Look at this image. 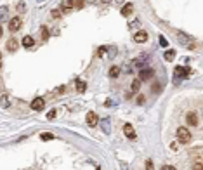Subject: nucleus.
<instances>
[{"label":"nucleus","instance_id":"1","mask_svg":"<svg viewBox=\"0 0 203 170\" xmlns=\"http://www.w3.org/2000/svg\"><path fill=\"white\" fill-rule=\"evenodd\" d=\"M189 75H191V69L187 68V66H177V68L174 69V82L179 83V80L186 78V76H189Z\"/></svg>","mask_w":203,"mask_h":170},{"label":"nucleus","instance_id":"2","mask_svg":"<svg viewBox=\"0 0 203 170\" xmlns=\"http://www.w3.org/2000/svg\"><path fill=\"white\" fill-rule=\"evenodd\" d=\"M177 137H179V141H181L182 144H187L191 141V134H189V130H187L186 127H179L177 128Z\"/></svg>","mask_w":203,"mask_h":170},{"label":"nucleus","instance_id":"3","mask_svg":"<svg viewBox=\"0 0 203 170\" xmlns=\"http://www.w3.org/2000/svg\"><path fill=\"white\" fill-rule=\"evenodd\" d=\"M123 132H125V135H127L130 141H135V139H137V134H135V130H134V127L130 123H125V125H123Z\"/></svg>","mask_w":203,"mask_h":170},{"label":"nucleus","instance_id":"4","mask_svg":"<svg viewBox=\"0 0 203 170\" xmlns=\"http://www.w3.org/2000/svg\"><path fill=\"white\" fill-rule=\"evenodd\" d=\"M155 75V69H151V68H142L139 71V80L142 82V80H149L151 76Z\"/></svg>","mask_w":203,"mask_h":170},{"label":"nucleus","instance_id":"5","mask_svg":"<svg viewBox=\"0 0 203 170\" xmlns=\"http://www.w3.org/2000/svg\"><path fill=\"white\" fill-rule=\"evenodd\" d=\"M45 106V101H43L42 97H35L31 101V109L33 111H42V108Z\"/></svg>","mask_w":203,"mask_h":170},{"label":"nucleus","instance_id":"6","mask_svg":"<svg viewBox=\"0 0 203 170\" xmlns=\"http://www.w3.org/2000/svg\"><path fill=\"white\" fill-rule=\"evenodd\" d=\"M9 30H11V31L21 30V17H12L11 21H9Z\"/></svg>","mask_w":203,"mask_h":170},{"label":"nucleus","instance_id":"7","mask_svg":"<svg viewBox=\"0 0 203 170\" xmlns=\"http://www.w3.org/2000/svg\"><path fill=\"white\" fill-rule=\"evenodd\" d=\"M75 7V0H63L61 2V12H70Z\"/></svg>","mask_w":203,"mask_h":170},{"label":"nucleus","instance_id":"8","mask_svg":"<svg viewBox=\"0 0 203 170\" xmlns=\"http://www.w3.org/2000/svg\"><path fill=\"white\" fill-rule=\"evenodd\" d=\"M85 120H87V125H89V127H96V125H97V115L94 111H89V113H87Z\"/></svg>","mask_w":203,"mask_h":170},{"label":"nucleus","instance_id":"9","mask_svg":"<svg viewBox=\"0 0 203 170\" xmlns=\"http://www.w3.org/2000/svg\"><path fill=\"white\" fill-rule=\"evenodd\" d=\"M186 122H187V125H193V127H196L198 125V115L194 111H191V113H187V116H186Z\"/></svg>","mask_w":203,"mask_h":170},{"label":"nucleus","instance_id":"10","mask_svg":"<svg viewBox=\"0 0 203 170\" xmlns=\"http://www.w3.org/2000/svg\"><path fill=\"white\" fill-rule=\"evenodd\" d=\"M9 106H11V97L7 96V94H0V108L7 109Z\"/></svg>","mask_w":203,"mask_h":170},{"label":"nucleus","instance_id":"11","mask_svg":"<svg viewBox=\"0 0 203 170\" xmlns=\"http://www.w3.org/2000/svg\"><path fill=\"white\" fill-rule=\"evenodd\" d=\"M134 40H135V42H139V43L146 42V40H148V33L141 30V31H137L135 35H134Z\"/></svg>","mask_w":203,"mask_h":170},{"label":"nucleus","instance_id":"12","mask_svg":"<svg viewBox=\"0 0 203 170\" xmlns=\"http://www.w3.org/2000/svg\"><path fill=\"white\" fill-rule=\"evenodd\" d=\"M132 11H134V6L128 2V4H125V6L122 7V16H125V17L130 16V14H132Z\"/></svg>","mask_w":203,"mask_h":170},{"label":"nucleus","instance_id":"13","mask_svg":"<svg viewBox=\"0 0 203 170\" xmlns=\"http://www.w3.org/2000/svg\"><path fill=\"white\" fill-rule=\"evenodd\" d=\"M17 47H19V43H17V40H16V38H11V40L7 42V50L14 52V50H17Z\"/></svg>","mask_w":203,"mask_h":170},{"label":"nucleus","instance_id":"14","mask_svg":"<svg viewBox=\"0 0 203 170\" xmlns=\"http://www.w3.org/2000/svg\"><path fill=\"white\" fill-rule=\"evenodd\" d=\"M163 57H165V61H168V63H170V61H174V59H175V50L168 49V50L163 54Z\"/></svg>","mask_w":203,"mask_h":170},{"label":"nucleus","instance_id":"15","mask_svg":"<svg viewBox=\"0 0 203 170\" xmlns=\"http://www.w3.org/2000/svg\"><path fill=\"white\" fill-rule=\"evenodd\" d=\"M23 45H24L26 49H31L33 45H35V42H33V38H31V37H28V35H26V37L23 38Z\"/></svg>","mask_w":203,"mask_h":170},{"label":"nucleus","instance_id":"16","mask_svg":"<svg viewBox=\"0 0 203 170\" xmlns=\"http://www.w3.org/2000/svg\"><path fill=\"white\" fill-rule=\"evenodd\" d=\"M49 35H50V33H49L47 26H42V30H40V38H42L43 42H47V40H49Z\"/></svg>","mask_w":203,"mask_h":170},{"label":"nucleus","instance_id":"17","mask_svg":"<svg viewBox=\"0 0 203 170\" xmlns=\"http://www.w3.org/2000/svg\"><path fill=\"white\" fill-rule=\"evenodd\" d=\"M141 89V80L139 78H135L132 82V85H130V92H137Z\"/></svg>","mask_w":203,"mask_h":170},{"label":"nucleus","instance_id":"18","mask_svg":"<svg viewBox=\"0 0 203 170\" xmlns=\"http://www.w3.org/2000/svg\"><path fill=\"white\" fill-rule=\"evenodd\" d=\"M146 59H148V57H146V56H144V57H141V59H135V61H134V66H137V68H142V66H144V63H146Z\"/></svg>","mask_w":203,"mask_h":170},{"label":"nucleus","instance_id":"19","mask_svg":"<svg viewBox=\"0 0 203 170\" xmlns=\"http://www.w3.org/2000/svg\"><path fill=\"white\" fill-rule=\"evenodd\" d=\"M85 89H87L85 82H82V80H76V91H78V92H85Z\"/></svg>","mask_w":203,"mask_h":170},{"label":"nucleus","instance_id":"20","mask_svg":"<svg viewBox=\"0 0 203 170\" xmlns=\"http://www.w3.org/2000/svg\"><path fill=\"white\" fill-rule=\"evenodd\" d=\"M118 75H120V68H118V66H113V68L109 69V76H111V78H116Z\"/></svg>","mask_w":203,"mask_h":170},{"label":"nucleus","instance_id":"21","mask_svg":"<svg viewBox=\"0 0 203 170\" xmlns=\"http://www.w3.org/2000/svg\"><path fill=\"white\" fill-rule=\"evenodd\" d=\"M40 139H42V141H52L54 135L50 132H42V134H40Z\"/></svg>","mask_w":203,"mask_h":170},{"label":"nucleus","instance_id":"22","mask_svg":"<svg viewBox=\"0 0 203 170\" xmlns=\"http://www.w3.org/2000/svg\"><path fill=\"white\" fill-rule=\"evenodd\" d=\"M177 37H179V40H184L182 43H186V42H189V40H191V38L187 37V35H184V33H177Z\"/></svg>","mask_w":203,"mask_h":170},{"label":"nucleus","instance_id":"23","mask_svg":"<svg viewBox=\"0 0 203 170\" xmlns=\"http://www.w3.org/2000/svg\"><path fill=\"white\" fill-rule=\"evenodd\" d=\"M137 26H141V21H139V19H134V21L128 23V28H137Z\"/></svg>","mask_w":203,"mask_h":170},{"label":"nucleus","instance_id":"24","mask_svg":"<svg viewBox=\"0 0 203 170\" xmlns=\"http://www.w3.org/2000/svg\"><path fill=\"white\" fill-rule=\"evenodd\" d=\"M108 123H109V120H102V130H104V132L106 134H109V127H108Z\"/></svg>","mask_w":203,"mask_h":170},{"label":"nucleus","instance_id":"25","mask_svg":"<svg viewBox=\"0 0 203 170\" xmlns=\"http://www.w3.org/2000/svg\"><path fill=\"white\" fill-rule=\"evenodd\" d=\"M83 6H85V0H75V7L76 9H83Z\"/></svg>","mask_w":203,"mask_h":170},{"label":"nucleus","instance_id":"26","mask_svg":"<svg viewBox=\"0 0 203 170\" xmlns=\"http://www.w3.org/2000/svg\"><path fill=\"white\" fill-rule=\"evenodd\" d=\"M7 16V7H0V21Z\"/></svg>","mask_w":203,"mask_h":170},{"label":"nucleus","instance_id":"27","mask_svg":"<svg viewBox=\"0 0 203 170\" xmlns=\"http://www.w3.org/2000/svg\"><path fill=\"white\" fill-rule=\"evenodd\" d=\"M56 115H57V111H56V109H52V111L47 113V118H49V120H54V118H56Z\"/></svg>","mask_w":203,"mask_h":170},{"label":"nucleus","instance_id":"28","mask_svg":"<svg viewBox=\"0 0 203 170\" xmlns=\"http://www.w3.org/2000/svg\"><path fill=\"white\" fill-rule=\"evenodd\" d=\"M146 170H155V167H153V161H151V160H146Z\"/></svg>","mask_w":203,"mask_h":170},{"label":"nucleus","instance_id":"29","mask_svg":"<svg viewBox=\"0 0 203 170\" xmlns=\"http://www.w3.org/2000/svg\"><path fill=\"white\" fill-rule=\"evenodd\" d=\"M160 45H161V47H167V45H168V42L165 40V37H163V35H160Z\"/></svg>","mask_w":203,"mask_h":170},{"label":"nucleus","instance_id":"30","mask_svg":"<svg viewBox=\"0 0 203 170\" xmlns=\"http://www.w3.org/2000/svg\"><path fill=\"white\" fill-rule=\"evenodd\" d=\"M50 14H52V17H61V9H54Z\"/></svg>","mask_w":203,"mask_h":170},{"label":"nucleus","instance_id":"31","mask_svg":"<svg viewBox=\"0 0 203 170\" xmlns=\"http://www.w3.org/2000/svg\"><path fill=\"white\" fill-rule=\"evenodd\" d=\"M144 96H142V94H139V97H137V104H144Z\"/></svg>","mask_w":203,"mask_h":170},{"label":"nucleus","instance_id":"32","mask_svg":"<svg viewBox=\"0 0 203 170\" xmlns=\"http://www.w3.org/2000/svg\"><path fill=\"white\" fill-rule=\"evenodd\" d=\"M193 170H203V163H194Z\"/></svg>","mask_w":203,"mask_h":170},{"label":"nucleus","instance_id":"33","mask_svg":"<svg viewBox=\"0 0 203 170\" xmlns=\"http://www.w3.org/2000/svg\"><path fill=\"white\" fill-rule=\"evenodd\" d=\"M24 9H26V7H24V2H21V4L17 6V11H19V12H24Z\"/></svg>","mask_w":203,"mask_h":170},{"label":"nucleus","instance_id":"34","mask_svg":"<svg viewBox=\"0 0 203 170\" xmlns=\"http://www.w3.org/2000/svg\"><path fill=\"white\" fill-rule=\"evenodd\" d=\"M161 170H175V167H172V165H165Z\"/></svg>","mask_w":203,"mask_h":170},{"label":"nucleus","instance_id":"35","mask_svg":"<svg viewBox=\"0 0 203 170\" xmlns=\"http://www.w3.org/2000/svg\"><path fill=\"white\" fill-rule=\"evenodd\" d=\"M104 52H106V47H101V49H99V56H102Z\"/></svg>","mask_w":203,"mask_h":170},{"label":"nucleus","instance_id":"36","mask_svg":"<svg viewBox=\"0 0 203 170\" xmlns=\"http://www.w3.org/2000/svg\"><path fill=\"white\" fill-rule=\"evenodd\" d=\"M102 4H109V2H111V0H101Z\"/></svg>","mask_w":203,"mask_h":170},{"label":"nucleus","instance_id":"37","mask_svg":"<svg viewBox=\"0 0 203 170\" xmlns=\"http://www.w3.org/2000/svg\"><path fill=\"white\" fill-rule=\"evenodd\" d=\"M2 33L4 31H2V24H0V38H2Z\"/></svg>","mask_w":203,"mask_h":170},{"label":"nucleus","instance_id":"38","mask_svg":"<svg viewBox=\"0 0 203 170\" xmlns=\"http://www.w3.org/2000/svg\"><path fill=\"white\" fill-rule=\"evenodd\" d=\"M0 66H2V54H0Z\"/></svg>","mask_w":203,"mask_h":170},{"label":"nucleus","instance_id":"39","mask_svg":"<svg viewBox=\"0 0 203 170\" xmlns=\"http://www.w3.org/2000/svg\"><path fill=\"white\" fill-rule=\"evenodd\" d=\"M116 2H125V0H116Z\"/></svg>","mask_w":203,"mask_h":170},{"label":"nucleus","instance_id":"40","mask_svg":"<svg viewBox=\"0 0 203 170\" xmlns=\"http://www.w3.org/2000/svg\"><path fill=\"white\" fill-rule=\"evenodd\" d=\"M38 2H43V0H38Z\"/></svg>","mask_w":203,"mask_h":170}]
</instances>
